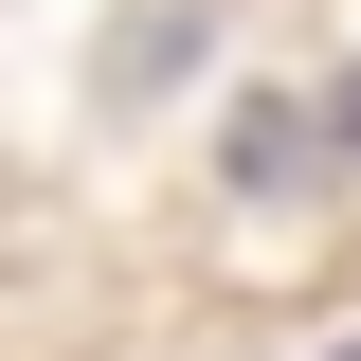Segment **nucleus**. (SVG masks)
Segmentation results:
<instances>
[{"mask_svg":"<svg viewBox=\"0 0 361 361\" xmlns=\"http://www.w3.org/2000/svg\"><path fill=\"white\" fill-rule=\"evenodd\" d=\"M343 361H361V343H343Z\"/></svg>","mask_w":361,"mask_h":361,"instance_id":"obj_1","label":"nucleus"}]
</instances>
